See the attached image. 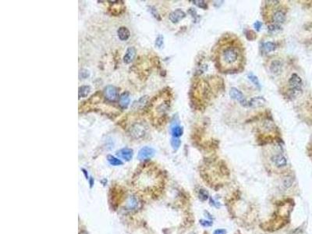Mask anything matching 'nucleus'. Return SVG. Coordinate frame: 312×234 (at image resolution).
<instances>
[{
    "mask_svg": "<svg viewBox=\"0 0 312 234\" xmlns=\"http://www.w3.org/2000/svg\"><path fill=\"white\" fill-rule=\"evenodd\" d=\"M241 60L240 48L235 45H228L221 48L219 53V62L222 67L227 69L238 66Z\"/></svg>",
    "mask_w": 312,
    "mask_h": 234,
    "instance_id": "1",
    "label": "nucleus"
},
{
    "mask_svg": "<svg viewBox=\"0 0 312 234\" xmlns=\"http://www.w3.org/2000/svg\"><path fill=\"white\" fill-rule=\"evenodd\" d=\"M148 172L144 174V177L139 176V177L144 178L138 179L139 187L143 190H148V191H153V190H158L162 187V178L160 177V175L158 171L151 169L150 170H147Z\"/></svg>",
    "mask_w": 312,
    "mask_h": 234,
    "instance_id": "2",
    "label": "nucleus"
},
{
    "mask_svg": "<svg viewBox=\"0 0 312 234\" xmlns=\"http://www.w3.org/2000/svg\"><path fill=\"white\" fill-rule=\"evenodd\" d=\"M104 95L105 98L109 102H113L116 101L118 98V90L115 86L112 85H108L105 87L104 90Z\"/></svg>",
    "mask_w": 312,
    "mask_h": 234,
    "instance_id": "3",
    "label": "nucleus"
},
{
    "mask_svg": "<svg viewBox=\"0 0 312 234\" xmlns=\"http://www.w3.org/2000/svg\"><path fill=\"white\" fill-rule=\"evenodd\" d=\"M155 150L152 148L150 147H144L139 151L137 158L139 160H146L149 158H152L155 155Z\"/></svg>",
    "mask_w": 312,
    "mask_h": 234,
    "instance_id": "4",
    "label": "nucleus"
},
{
    "mask_svg": "<svg viewBox=\"0 0 312 234\" xmlns=\"http://www.w3.org/2000/svg\"><path fill=\"white\" fill-rule=\"evenodd\" d=\"M229 95L233 99H235V100L240 102L241 105H243V106H248V102H247L245 99H244V96H243V93L240 91H239L238 89H236V88H231V90L229 91Z\"/></svg>",
    "mask_w": 312,
    "mask_h": 234,
    "instance_id": "5",
    "label": "nucleus"
},
{
    "mask_svg": "<svg viewBox=\"0 0 312 234\" xmlns=\"http://www.w3.org/2000/svg\"><path fill=\"white\" fill-rule=\"evenodd\" d=\"M271 161H272V164L279 169L285 167L287 165L286 158L281 154H276V155H272L271 157Z\"/></svg>",
    "mask_w": 312,
    "mask_h": 234,
    "instance_id": "6",
    "label": "nucleus"
},
{
    "mask_svg": "<svg viewBox=\"0 0 312 234\" xmlns=\"http://www.w3.org/2000/svg\"><path fill=\"white\" fill-rule=\"evenodd\" d=\"M290 85L294 91H300L302 87V80L297 74H293L289 80Z\"/></svg>",
    "mask_w": 312,
    "mask_h": 234,
    "instance_id": "7",
    "label": "nucleus"
},
{
    "mask_svg": "<svg viewBox=\"0 0 312 234\" xmlns=\"http://www.w3.org/2000/svg\"><path fill=\"white\" fill-rule=\"evenodd\" d=\"M130 131V135H132L135 138H139L145 134V127H144V125H142L141 123L135 124L132 127Z\"/></svg>",
    "mask_w": 312,
    "mask_h": 234,
    "instance_id": "8",
    "label": "nucleus"
},
{
    "mask_svg": "<svg viewBox=\"0 0 312 234\" xmlns=\"http://www.w3.org/2000/svg\"><path fill=\"white\" fill-rule=\"evenodd\" d=\"M185 17H186V13L180 9H178V10H176L169 14V20L173 24H176V23L180 21L181 20L184 19Z\"/></svg>",
    "mask_w": 312,
    "mask_h": 234,
    "instance_id": "9",
    "label": "nucleus"
},
{
    "mask_svg": "<svg viewBox=\"0 0 312 234\" xmlns=\"http://www.w3.org/2000/svg\"><path fill=\"white\" fill-rule=\"evenodd\" d=\"M148 103V96H143L141 98H139L138 100L134 102L132 105V109L134 111L137 110L143 109L147 106Z\"/></svg>",
    "mask_w": 312,
    "mask_h": 234,
    "instance_id": "10",
    "label": "nucleus"
},
{
    "mask_svg": "<svg viewBox=\"0 0 312 234\" xmlns=\"http://www.w3.org/2000/svg\"><path fill=\"white\" fill-rule=\"evenodd\" d=\"M136 48L134 47H129L125 53V55L123 56V62L126 64H129L131 62H133V60L136 56Z\"/></svg>",
    "mask_w": 312,
    "mask_h": 234,
    "instance_id": "11",
    "label": "nucleus"
},
{
    "mask_svg": "<svg viewBox=\"0 0 312 234\" xmlns=\"http://www.w3.org/2000/svg\"><path fill=\"white\" fill-rule=\"evenodd\" d=\"M133 150L130 149V148H123L121 150L117 151V155L119 156V158H123V159L126 161L131 160L132 157H133Z\"/></svg>",
    "mask_w": 312,
    "mask_h": 234,
    "instance_id": "12",
    "label": "nucleus"
},
{
    "mask_svg": "<svg viewBox=\"0 0 312 234\" xmlns=\"http://www.w3.org/2000/svg\"><path fill=\"white\" fill-rule=\"evenodd\" d=\"M270 70L275 75H279L283 71V63L279 60L272 61L270 65Z\"/></svg>",
    "mask_w": 312,
    "mask_h": 234,
    "instance_id": "13",
    "label": "nucleus"
},
{
    "mask_svg": "<svg viewBox=\"0 0 312 234\" xmlns=\"http://www.w3.org/2000/svg\"><path fill=\"white\" fill-rule=\"evenodd\" d=\"M265 99L262 97H255L251 98L250 102H248V106L252 108H257L263 106L265 104Z\"/></svg>",
    "mask_w": 312,
    "mask_h": 234,
    "instance_id": "14",
    "label": "nucleus"
},
{
    "mask_svg": "<svg viewBox=\"0 0 312 234\" xmlns=\"http://www.w3.org/2000/svg\"><path fill=\"white\" fill-rule=\"evenodd\" d=\"M138 206L139 201L135 196H130L126 200V207L129 210H136L137 208H138Z\"/></svg>",
    "mask_w": 312,
    "mask_h": 234,
    "instance_id": "15",
    "label": "nucleus"
},
{
    "mask_svg": "<svg viewBox=\"0 0 312 234\" xmlns=\"http://www.w3.org/2000/svg\"><path fill=\"white\" fill-rule=\"evenodd\" d=\"M286 20V14L282 10H277L276 12L274 13L273 16V21L275 22V24L279 25L280 24H283Z\"/></svg>",
    "mask_w": 312,
    "mask_h": 234,
    "instance_id": "16",
    "label": "nucleus"
},
{
    "mask_svg": "<svg viewBox=\"0 0 312 234\" xmlns=\"http://www.w3.org/2000/svg\"><path fill=\"white\" fill-rule=\"evenodd\" d=\"M130 94L128 92H123L119 97V106L122 109H126L130 104Z\"/></svg>",
    "mask_w": 312,
    "mask_h": 234,
    "instance_id": "17",
    "label": "nucleus"
},
{
    "mask_svg": "<svg viewBox=\"0 0 312 234\" xmlns=\"http://www.w3.org/2000/svg\"><path fill=\"white\" fill-rule=\"evenodd\" d=\"M117 34H118V37L121 41H126L130 36V32L126 27H119V30L117 31Z\"/></svg>",
    "mask_w": 312,
    "mask_h": 234,
    "instance_id": "18",
    "label": "nucleus"
},
{
    "mask_svg": "<svg viewBox=\"0 0 312 234\" xmlns=\"http://www.w3.org/2000/svg\"><path fill=\"white\" fill-rule=\"evenodd\" d=\"M91 91V88L90 86H88V85H84V86H81L79 88V98H85L88 95V94L90 93Z\"/></svg>",
    "mask_w": 312,
    "mask_h": 234,
    "instance_id": "19",
    "label": "nucleus"
},
{
    "mask_svg": "<svg viewBox=\"0 0 312 234\" xmlns=\"http://www.w3.org/2000/svg\"><path fill=\"white\" fill-rule=\"evenodd\" d=\"M294 183V179L291 176H286L283 179V186L284 189L290 188Z\"/></svg>",
    "mask_w": 312,
    "mask_h": 234,
    "instance_id": "20",
    "label": "nucleus"
},
{
    "mask_svg": "<svg viewBox=\"0 0 312 234\" xmlns=\"http://www.w3.org/2000/svg\"><path fill=\"white\" fill-rule=\"evenodd\" d=\"M183 134H184V129L181 127L175 126V127L172 128V135L173 136V137H177L178 138L179 137L182 136Z\"/></svg>",
    "mask_w": 312,
    "mask_h": 234,
    "instance_id": "21",
    "label": "nucleus"
},
{
    "mask_svg": "<svg viewBox=\"0 0 312 234\" xmlns=\"http://www.w3.org/2000/svg\"><path fill=\"white\" fill-rule=\"evenodd\" d=\"M107 158L109 163H110V165H115V166L123 165V162H122L120 159L116 158V157H114V156H112V155H108Z\"/></svg>",
    "mask_w": 312,
    "mask_h": 234,
    "instance_id": "22",
    "label": "nucleus"
},
{
    "mask_svg": "<svg viewBox=\"0 0 312 234\" xmlns=\"http://www.w3.org/2000/svg\"><path fill=\"white\" fill-rule=\"evenodd\" d=\"M276 44L274 42H272V41H268L266 43H264V49L267 53L273 52V51L276 50Z\"/></svg>",
    "mask_w": 312,
    "mask_h": 234,
    "instance_id": "23",
    "label": "nucleus"
},
{
    "mask_svg": "<svg viewBox=\"0 0 312 234\" xmlns=\"http://www.w3.org/2000/svg\"><path fill=\"white\" fill-rule=\"evenodd\" d=\"M180 144H181V141H180L179 139L177 138V137H172V138L171 145L175 150L179 148V147L180 146Z\"/></svg>",
    "mask_w": 312,
    "mask_h": 234,
    "instance_id": "24",
    "label": "nucleus"
},
{
    "mask_svg": "<svg viewBox=\"0 0 312 234\" xmlns=\"http://www.w3.org/2000/svg\"><path fill=\"white\" fill-rule=\"evenodd\" d=\"M248 78H249V80H250V81L252 82L253 84H255V86L256 87H258V88H260V83L259 81H258V79H257V77L256 76H255L254 74H250L249 75H248Z\"/></svg>",
    "mask_w": 312,
    "mask_h": 234,
    "instance_id": "25",
    "label": "nucleus"
},
{
    "mask_svg": "<svg viewBox=\"0 0 312 234\" xmlns=\"http://www.w3.org/2000/svg\"><path fill=\"white\" fill-rule=\"evenodd\" d=\"M162 45H163V36L158 35L155 41V46H157L158 48H161Z\"/></svg>",
    "mask_w": 312,
    "mask_h": 234,
    "instance_id": "26",
    "label": "nucleus"
},
{
    "mask_svg": "<svg viewBox=\"0 0 312 234\" xmlns=\"http://www.w3.org/2000/svg\"><path fill=\"white\" fill-rule=\"evenodd\" d=\"M194 4L199 6L200 8H202L204 10H206L208 8L207 3H205V1H194Z\"/></svg>",
    "mask_w": 312,
    "mask_h": 234,
    "instance_id": "27",
    "label": "nucleus"
},
{
    "mask_svg": "<svg viewBox=\"0 0 312 234\" xmlns=\"http://www.w3.org/2000/svg\"><path fill=\"white\" fill-rule=\"evenodd\" d=\"M269 30L271 32H276L278 30H280V27L279 25H277V24H272V25L269 26Z\"/></svg>",
    "mask_w": 312,
    "mask_h": 234,
    "instance_id": "28",
    "label": "nucleus"
},
{
    "mask_svg": "<svg viewBox=\"0 0 312 234\" xmlns=\"http://www.w3.org/2000/svg\"><path fill=\"white\" fill-rule=\"evenodd\" d=\"M88 76H89V72L87 69H81V72H80V76L81 78L85 79Z\"/></svg>",
    "mask_w": 312,
    "mask_h": 234,
    "instance_id": "29",
    "label": "nucleus"
},
{
    "mask_svg": "<svg viewBox=\"0 0 312 234\" xmlns=\"http://www.w3.org/2000/svg\"><path fill=\"white\" fill-rule=\"evenodd\" d=\"M200 196H202L201 197V198H202L203 200H206V199L208 198V193H207V191H205V190H201Z\"/></svg>",
    "mask_w": 312,
    "mask_h": 234,
    "instance_id": "30",
    "label": "nucleus"
},
{
    "mask_svg": "<svg viewBox=\"0 0 312 234\" xmlns=\"http://www.w3.org/2000/svg\"><path fill=\"white\" fill-rule=\"evenodd\" d=\"M151 13H152L153 15H154V17H155V18H157V19L160 20V17H159V15H158V13H157V11H156V10H155V8H153V7H151Z\"/></svg>",
    "mask_w": 312,
    "mask_h": 234,
    "instance_id": "31",
    "label": "nucleus"
},
{
    "mask_svg": "<svg viewBox=\"0 0 312 234\" xmlns=\"http://www.w3.org/2000/svg\"><path fill=\"white\" fill-rule=\"evenodd\" d=\"M254 27H255V28L257 30V31H259L260 28L262 27V23L259 21H257L256 22L255 24H254Z\"/></svg>",
    "mask_w": 312,
    "mask_h": 234,
    "instance_id": "32",
    "label": "nucleus"
},
{
    "mask_svg": "<svg viewBox=\"0 0 312 234\" xmlns=\"http://www.w3.org/2000/svg\"><path fill=\"white\" fill-rule=\"evenodd\" d=\"M214 234H226V230L225 229H217L214 233Z\"/></svg>",
    "mask_w": 312,
    "mask_h": 234,
    "instance_id": "33",
    "label": "nucleus"
},
{
    "mask_svg": "<svg viewBox=\"0 0 312 234\" xmlns=\"http://www.w3.org/2000/svg\"><path fill=\"white\" fill-rule=\"evenodd\" d=\"M201 224L202 225V226H209L212 225V223L208 222V221H201Z\"/></svg>",
    "mask_w": 312,
    "mask_h": 234,
    "instance_id": "34",
    "label": "nucleus"
}]
</instances>
